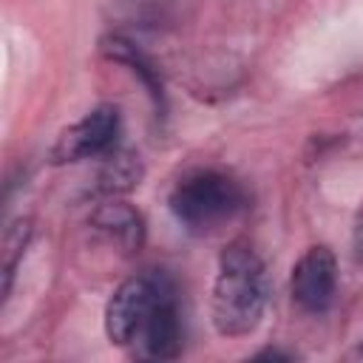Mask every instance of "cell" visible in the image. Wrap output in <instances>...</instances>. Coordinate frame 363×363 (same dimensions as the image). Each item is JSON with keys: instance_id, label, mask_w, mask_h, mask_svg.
I'll return each mask as SVG.
<instances>
[{"instance_id": "1", "label": "cell", "mask_w": 363, "mask_h": 363, "mask_svg": "<svg viewBox=\"0 0 363 363\" xmlns=\"http://www.w3.org/2000/svg\"><path fill=\"white\" fill-rule=\"evenodd\" d=\"M267 306V272L250 241H230L216 267L213 281V326L221 337H244L255 332Z\"/></svg>"}, {"instance_id": "2", "label": "cell", "mask_w": 363, "mask_h": 363, "mask_svg": "<svg viewBox=\"0 0 363 363\" xmlns=\"http://www.w3.org/2000/svg\"><path fill=\"white\" fill-rule=\"evenodd\" d=\"M167 204L184 230L210 233L247 207V190L221 170H196L170 190Z\"/></svg>"}, {"instance_id": "3", "label": "cell", "mask_w": 363, "mask_h": 363, "mask_svg": "<svg viewBox=\"0 0 363 363\" xmlns=\"http://www.w3.org/2000/svg\"><path fill=\"white\" fill-rule=\"evenodd\" d=\"M116 136H119V111L113 105H96L57 136V142L48 150V159L51 164H68V162L105 156L113 150Z\"/></svg>"}, {"instance_id": "4", "label": "cell", "mask_w": 363, "mask_h": 363, "mask_svg": "<svg viewBox=\"0 0 363 363\" xmlns=\"http://www.w3.org/2000/svg\"><path fill=\"white\" fill-rule=\"evenodd\" d=\"M162 275H133L128 281H122L113 295L105 303V335L113 346L130 349L147 312L150 303L159 292Z\"/></svg>"}, {"instance_id": "5", "label": "cell", "mask_w": 363, "mask_h": 363, "mask_svg": "<svg viewBox=\"0 0 363 363\" xmlns=\"http://www.w3.org/2000/svg\"><path fill=\"white\" fill-rule=\"evenodd\" d=\"M139 360H173L182 352V318L173 284L162 275L159 292L150 303V312L130 346Z\"/></svg>"}, {"instance_id": "6", "label": "cell", "mask_w": 363, "mask_h": 363, "mask_svg": "<svg viewBox=\"0 0 363 363\" xmlns=\"http://www.w3.org/2000/svg\"><path fill=\"white\" fill-rule=\"evenodd\" d=\"M292 301L303 312H326L337 292V261L329 247H309L289 275Z\"/></svg>"}, {"instance_id": "7", "label": "cell", "mask_w": 363, "mask_h": 363, "mask_svg": "<svg viewBox=\"0 0 363 363\" xmlns=\"http://www.w3.org/2000/svg\"><path fill=\"white\" fill-rule=\"evenodd\" d=\"M99 48H102V54H105L108 60L128 65V71L136 74L139 82L147 88V94H150L156 111L164 113V108H167V102H164V82H162V74H159L156 62H153L136 43H130L128 37H119V34H108V37H102Z\"/></svg>"}, {"instance_id": "8", "label": "cell", "mask_w": 363, "mask_h": 363, "mask_svg": "<svg viewBox=\"0 0 363 363\" xmlns=\"http://www.w3.org/2000/svg\"><path fill=\"white\" fill-rule=\"evenodd\" d=\"M94 230H99L102 235H108L119 250L133 252L142 247L145 241V218L139 210H133L130 204L119 201V199H108L105 204H99L91 216Z\"/></svg>"}, {"instance_id": "9", "label": "cell", "mask_w": 363, "mask_h": 363, "mask_svg": "<svg viewBox=\"0 0 363 363\" xmlns=\"http://www.w3.org/2000/svg\"><path fill=\"white\" fill-rule=\"evenodd\" d=\"M142 179V164L139 156L128 153V150H111L105 153V164L96 173V184L94 193L105 196V199H116L128 190H133Z\"/></svg>"}, {"instance_id": "10", "label": "cell", "mask_w": 363, "mask_h": 363, "mask_svg": "<svg viewBox=\"0 0 363 363\" xmlns=\"http://www.w3.org/2000/svg\"><path fill=\"white\" fill-rule=\"evenodd\" d=\"M28 238H31V218H17L3 233V244H0V255H3V298L11 292V278H14L17 261L23 258V252L28 247Z\"/></svg>"}, {"instance_id": "11", "label": "cell", "mask_w": 363, "mask_h": 363, "mask_svg": "<svg viewBox=\"0 0 363 363\" xmlns=\"http://www.w3.org/2000/svg\"><path fill=\"white\" fill-rule=\"evenodd\" d=\"M352 250H354V258L363 261V204L354 216V227H352Z\"/></svg>"}, {"instance_id": "12", "label": "cell", "mask_w": 363, "mask_h": 363, "mask_svg": "<svg viewBox=\"0 0 363 363\" xmlns=\"http://www.w3.org/2000/svg\"><path fill=\"white\" fill-rule=\"evenodd\" d=\"M255 357H258V360H292V354H289V352H281V349H264V352H258Z\"/></svg>"}, {"instance_id": "13", "label": "cell", "mask_w": 363, "mask_h": 363, "mask_svg": "<svg viewBox=\"0 0 363 363\" xmlns=\"http://www.w3.org/2000/svg\"><path fill=\"white\" fill-rule=\"evenodd\" d=\"M352 357H357V360H363V337L357 340V346L352 349Z\"/></svg>"}]
</instances>
